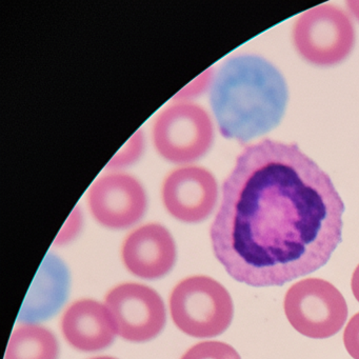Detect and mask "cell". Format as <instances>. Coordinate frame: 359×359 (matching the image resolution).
<instances>
[{
	"mask_svg": "<svg viewBox=\"0 0 359 359\" xmlns=\"http://www.w3.org/2000/svg\"><path fill=\"white\" fill-rule=\"evenodd\" d=\"M344 212L330 176L297 144L264 140L241 152L224 180L212 247L238 283L281 287L327 264Z\"/></svg>",
	"mask_w": 359,
	"mask_h": 359,
	"instance_id": "1",
	"label": "cell"
},
{
	"mask_svg": "<svg viewBox=\"0 0 359 359\" xmlns=\"http://www.w3.org/2000/svg\"><path fill=\"white\" fill-rule=\"evenodd\" d=\"M210 100L220 133L248 142L280 123L289 91L268 60L239 55L226 60L214 77Z\"/></svg>",
	"mask_w": 359,
	"mask_h": 359,
	"instance_id": "2",
	"label": "cell"
},
{
	"mask_svg": "<svg viewBox=\"0 0 359 359\" xmlns=\"http://www.w3.org/2000/svg\"><path fill=\"white\" fill-rule=\"evenodd\" d=\"M174 323L187 335L215 337L233 320L234 306L228 290L208 276H193L176 285L170 298Z\"/></svg>",
	"mask_w": 359,
	"mask_h": 359,
	"instance_id": "3",
	"label": "cell"
},
{
	"mask_svg": "<svg viewBox=\"0 0 359 359\" xmlns=\"http://www.w3.org/2000/svg\"><path fill=\"white\" fill-rule=\"evenodd\" d=\"M283 308L292 327L314 339L335 335L348 318V306L341 292L321 278L294 283L285 294Z\"/></svg>",
	"mask_w": 359,
	"mask_h": 359,
	"instance_id": "4",
	"label": "cell"
},
{
	"mask_svg": "<svg viewBox=\"0 0 359 359\" xmlns=\"http://www.w3.org/2000/svg\"><path fill=\"white\" fill-rule=\"evenodd\" d=\"M293 41L298 53L311 64L330 67L348 57L355 43L352 20L331 5L318 6L296 20Z\"/></svg>",
	"mask_w": 359,
	"mask_h": 359,
	"instance_id": "5",
	"label": "cell"
},
{
	"mask_svg": "<svg viewBox=\"0 0 359 359\" xmlns=\"http://www.w3.org/2000/svg\"><path fill=\"white\" fill-rule=\"evenodd\" d=\"M153 140L163 158L172 163H191L209 150L213 140V126L201 107L174 104L155 121Z\"/></svg>",
	"mask_w": 359,
	"mask_h": 359,
	"instance_id": "6",
	"label": "cell"
},
{
	"mask_svg": "<svg viewBox=\"0 0 359 359\" xmlns=\"http://www.w3.org/2000/svg\"><path fill=\"white\" fill-rule=\"evenodd\" d=\"M104 306L123 339L144 342L156 337L165 325V308L156 291L140 285L123 283L109 292Z\"/></svg>",
	"mask_w": 359,
	"mask_h": 359,
	"instance_id": "7",
	"label": "cell"
},
{
	"mask_svg": "<svg viewBox=\"0 0 359 359\" xmlns=\"http://www.w3.org/2000/svg\"><path fill=\"white\" fill-rule=\"evenodd\" d=\"M146 205L142 184L126 174L100 178L89 193V205L94 217L111 229H125L137 222L144 215Z\"/></svg>",
	"mask_w": 359,
	"mask_h": 359,
	"instance_id": "8",
	"label": "cell"
},
{
	"mask_svg": "<svg viewBox=\"0 0 359 359\" xmlns=\"http://www.w3.org/2000/svg\"><path fill=\"white\" fill-rule=\"evenodd\" d=\"M217 197L215 178L201 168L176 170L163 187V201L169 213L190 224L205 220L215 208Z\"/></svg>",
	"mask_w": 359,
	"mask_h": 359,
	"instance_id": "9",
	"label": "cell"
},
{
	"mask_svg": "<svg viewBox=\"0 0 359 359\" xmlns=\"http://www.w3.org/2000/svg\"><path fill=\"white\" fill-rule=\"evenodd\" d=\"M123 259L130 272L144 279L167 275L176 262V245L165 226L146 224L128 236L123 245Z\"/></svg>",
	"mask_w": 359,
	"mask_h": 359,
	"instance_id": "10",
	"label": "cell"
},
{
	"mask_svg": "<svg viewBox=\"0 0 359 359\" xmlns=\"http://www.w3.org/2000/svg\"><path fill=\"white\" fill-rule=\"evenodd\" d=\"M62 329L69 344L85 352L107 348L117 335L107 306L92 299L74 302L62 317Z\"/></svg>",
	"mask_w": 359,
	"mask_h": 359,
	"instance_id": "11",
	"label": "cell"
},
{
	"mask_svg": "<svg viewBox=\"0 0 359 359\" xmlns=\"http://www.w3.org/2000/svg\"><path fill=\"white\" fill-rule=\"evenodd\" d=\"M58 344L51 331L37 325H22L12 334L5 359H57Z\"/></svg>",
	"mask_w": 359,
	"mask_h": 359,
	"instance_id": "12",
	"label": "cell"
},
{
	"mask_svg": "<svg viewBox=\"0 0 359 359\" xmlns=\"http://www.w3.org/2000/svg\"><path fill=\"white\" fill-rule=\"evenodd\" d=\"M182 359H241V357L230 344L205 341L192 346Z\"/></svg>",
	"mask_w": 359,
	"mask_h": 359,
	"instance_id": "13",
	"label": "cell"
},
{
	"mask_svg": "<svg viewBox=\"0 0 359 359\" xmlns=\"http://www.w3.org/2000/svg\"><path fill=\"white\" fill-rule=\"evenodd\" d=\"M344 344L352 358L359 359V313L355 314L344 329Z\"/></svg>",
	"mask_w": 359,
	"mask_h": 359,
	"instance_id": "14",
	"label": "cell"
},
{
	"mask_svg": "<svg viewBox=\"0 0 359 359\" xmlns=\"http://www.w3.org/2000/svg\"><path fill=\"white\" fill-rule=\"evenodd\" d=\"M126 149H127L126 152L121 151L119 154H117L113 158L111 165L118 167V165H128V163H132L134 159L137 158L138 155L140 154V151H142V136L140 135V132L130 140V142L126 146Z\"/></svg>",
	"mask_w": 359,
	"mask_h": 359,
	"instance_id": "15",
	"label": "cell"
},
{
	"mask_svg": "<svg viewBox=\"0 0 359 359\" xmlns=\"http://www.w3.org/2000/svg\"><path fill=\"white\" fill-rule=\"evenodd\" d=\"M81 214L77 210H75L72 214H71L70 218H69L68 222H67L66 226L62 228V230L60 231V235H58L57 238H56V243H60V245H62V243H68L70 241L73 237H75V235H77L79 231L81 230Z\"/></svg>",
	"mask_w": 359,
	"mask_h": 359,
	"instance_id": "16",
	"label": "cell"
},
{
	"mask_svg": "<svg viewBox=\"0 0 359 359\" xmlns=\"http://www.w3.org/2000/svg\"><path fill=\"white\" fill-rule=\"evenodd\" d=\"M351 287H352L353 295L359 302V264L355 269L353 273L352 281H351Z\"/></svg>",
	"mask_w": 359,
	"mask_h": 359,
	"instance_id": "17",
	"label": "cell"
},
{
	"mask_svg": "<svg viewBox=\"0 0 359 359\" xmlns=\"http://www.w3.org/2000/svg\"><path fill=\"white\" fill-rule=\"evenodd\" d=\"M348 11L359 20V0H350L346 3Z\"/></svg>",
	"mask_w": 359,
	"mask_h": 359,
	"instance_id": "18",
	"label": "cell"
},
{
	"mask_svg": "<svg viewBox=\"0 0 359 359\" xmlns=\"http://www.w3.org/2000/svg\"><path fill=\"white\" fill-rule=\"evenodd\" d=\"M93 359H116V358H113V357L104 356V357H97V358H93Z\"/></svg>",
	"mask_w": 359,
	"mask_h": 359,
	"instance_id": "19",
	"label": "cell"
}]
</instances>
